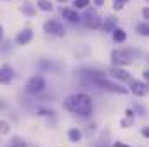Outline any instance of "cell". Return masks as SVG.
<instances>
[{
  "label": "cell",
  "mask_w": 149,
  "mask_h": 147,
  "mask_svg": "<svg viewBox=\"0 0 149 147\" xmlns=\"http://www.w3.org/2000/svg\"><path fill=\"white\" fill-rule=\"evenodd\" d=\"M57 2H68V0H57Z\"/></svg>",
  "instance_id": "f546056e"
},
{
  "label": "cell",
  "mask_w": 149,
  "mask_h": 147,
  "mask_svg": "<svg viewBox=\"0 0 149 147\" xmlns=\"http://www.w3.org/2000/svg\"><path fill=\"white\" fill-rule=\"evenodd\" d=\"M14 80V71L10 66H2L0 68V83L2 85H9Z\"/></svg>",
  "instance_id": "9c48e42d"
},
{
  "label": "cell",
  "mask_w": 149,
  "mask_h": 147,
  "mask_svg": "<svg viewBox=\"0 0 149 147\" xmlns=\"http://www.w3.org/2000/svg\"><path fill=\"white\" fill-rule=\"evenodd\" d=\"M31 38H33V31L30 28H26V30L19 31V35L16 37V43L17 45H28L31 42Z\"/></svg>",
  "instance_id": "30bf717a"
},
{
  "label": "cell",
  "mask_w": 149,
  "mask_h": 147,
  "mask_svg": "<svg viewBox=\"0 0 149 147\" xmlns=\"http://www.w3.org/2000/svg\"><path fill=\"white\" fill-rule=\"evenodd\" d=\"M37 7H38V9H42V10H45V12H49V10H52V9H54V7H52V3H50L49 0H38Z\"/></svg>",
  "instance_id": "e0dca14e"
},
{
  "label": "cell",
  "mask_w": 149,
  "mask_h": 147,
  "mask_svg": "<svg viewBox=\"0 0 149 147\" xmlns=\"http://www.w3.org/2000/svg\"><path fill=\"white\" fill-rule=\"evenodd\" d=\"M139 55H141V50L116 49L111 52V61L114 66H128V64H134V61H137Z\"/></svg>",
  "instance_id": "7a4b0ae2"
},
{
  "label": "cell",
  "mask_w": 149,
  "mask_h": 147,
  "mask_svg": "<svg viewBox=\"0 0 149 147\" xmlns=\"http://www.w3.org/2000/svg\"><path fill=\"white\" fill-rule=\"evenodd\" d=\"M9 132H10V125L5 119H0V133L2 135H9Z\"/></svg>",
  "instance_id": "d6986e66"
},
{
  "label": "cell",
  "mask_w": 149,
  "mask_h": 147,
  "mask_svg": "<svg viewBox=\"0 0 149 147\" xmlns=\"http://www.w3.org/2000/svg\"><path fill=\"white\" fill-rule=\"evenodd\" d=\"M10 146L12 147H28V144H26L19 135H14V137L10 139Z\"/></svg>",
  "instance_id": "2e32d148"
},
{
  "label": "cell",
  "mask_w": 149,
  "mask_h": 147,
  "mask_svg": "<svg viewBox=\"0 0 149 147\" xmlns=\"http://www.w3.org/2000/svg\"><path fill=\"white\" fill-rule=\"evenodd\" d=\"M142 14H144V17H146V19L149 17V9H148V7H146V9L142 10Z\"/></svg>",
  "instance_id": "4316f807"
},
{
  "label": "cell",
  "mask_w": 149,
  "mask_h": 147,
  "mask_svg": "<svg viewBox=\"0 0 149 147\" xmlns=\"http://www.w3.org/2000/svg\"><path fill=\"white\" fill-rule=\"evenodd\" d=\"M142 76H144V80H148V81H149V71H148V69L142 73Z\"/></svg>",
  "instance_id": "83f0119b"
},
{
  "label": "cell",
  "mask_w": 149,
  "mask_h": 147,
  "mask_svg": "<svg viewBox=\"0 0 149 147\" xmlns=\"http://www.w3.org/2000/svg\"><path fill=\"white\" fill-rule=\"evenodd\" d=\"M128 83H130L128 92H132L135 97H144V95L148 94V85H146L144 81H141V80H134V78H132Z\"/></svg>",
  "instance_id": "52a82bcc"
},
{
  "label": "cell",
  "mask_w": 149,
  "mask_h": 147,
  "mask_svg": "<svg viewBox=\"0 0 149 147\" xmlns=\"http://www.w3.org/2000/svg\"><path fill=\"white\" fill-rule=\"evenodd\" d=\"M113 147H130V146H128V144H123V142H114Z\"/></svg>",
  "instance_id": "d4e9b609"
},
{
  "label": "cell",
  "mask_w": 149,
  "mask_h": 147,
  "mask_svg": "<svg viewBox=\"0 0 149 147\" xmlns=\"http://www.w3.org/2000/svg\"><path fill=\"white\" fill-rule=\"evenodd\" d=\"M64 109L70 111V112H73V114H78V116H83V118H87V116H90L92 114V109H94V106H92V99L87 95V94H73V95H70L66 101H64Z\"/></svg>",
  "instance_id": "6da1fadb"
},
{
  "label": "cell",
  "mask_w": 149,
  "mask_h": 147,
  "mask_svg": "<svg viewBox=\"0 0 149 147\" xmlns=\"http://www.w3.org/2000/svg\"><path fill=\"white\" fill-rule=\"evenodd\" d=\"M111 33H113V40H114L116 43H121V42L127 40V33H125L123 28H114Z\"/></svg>",
  "instance_id": "4fadbf2b"
},
{
  "label": "cell",
  "mask_w": 149,
  "mask_h": 147,
  "mask_svg": "<svg viewBox=\"0 0 149 147\" xmlns=\"http://www.w3.org/2000/svg\"><path fill=\"white\" fill-rule=\"evenodd\" d=\"M61 16L66 17V19L71 21V23H78V21L81 19V16H80L74 9H70V7H63V9H61Z\"/></svg>",
  "instance_id": "8fae6325"
},
{
  "label": "cell",
  "mask_w": 149,
  "mask_h": 147,
  "mask_svg": "<svg viewBox=\"0 0 149 147\" xmlns=\"http://www.w3.org/2000/svg\"><path fill=\"white\" fill-rule=\"evenodd\" d=\"M90 0H74V9H87Z\"/></svg>",
  "instance_id": "44dd1931"
},
{
  "label": "cell",
  "mask_w": 149,
  "mask_h": 147,
  "mask_svg": "<svg viewBox=\"0 0 149 147\" xmlns=\"http://www.w3.org/2000/svg\"><path fill=\"white\" fill-rule=\"evenodd\" d=\"M38 114H40V116H54L56 112H54V111H47V109H40Z\"/></svg>",
  "instance_id": "603a6c76"
},
{
  "label": "cell",
  "mask_w": 149,
  "mask_h": 147,
  "mask_svg": "<svg viewBox=\"0 0 149 147\" xmlns=\"http://www.w3.org/2000/svg\"><path fill=\"white\" fill-rule=\"evenodd\" d=\"M43 31H45L47 35H52V37H64V35H66L64 26H63L59 21H54V19L45 21V24H43Z\"/></svg>",
  "instance_id": "5b68a950"
},
{
  "label": "cell",
  "mask_w": 149,
  "mask_h": 147,
  "mask_svg": "<svg viewBox=\"0 0 149 147\" xmlns=\"http://www.w3.org/2000/svg\"><path fill=\"white\" fill-rule=\"evenodd\" d=\"M45 88V78L42 76V74H35V76H31L30 80H28V83H26V92L28 94H40L42 90Z\"/></svg>",
  "instance_id": "277c9868"
},
{
  "label": "cell",
  "mask_w": 149,
  "mask_h": 147,
  "mask_svg": "<svg viewBox=\"0 0 149 147\" xmlns=\"http://www.w3.org/2000/svg\"><path fill=\"white\" fill-rule=\"evenodd\" d=\"M102 28H104V31H108V33H111L113 30L116 28V17H106V21H104V24H102Z\"/></svg>",
  "instance_id": "9a60e30c"
},
{
  "label": "cell",
  "mask_w": 149,
  "mask_h": 147,
  "mask_svg": "<svg viewBox=\"0 0 149 147\" xmlns=\"http://www.w3.org/2000/svg\"><path fill=\"white\" fill-rule=\"evenodd\" d=\"M109 74L114 80H118V81H130L132 80V74L128 73V71H125L121 66H113L111 69H109Z\"/></svg>",
  "instance_id": "ba28073f"
},
{
  "label": "cell",
  "mask_w": 149,
  "mask_h": 147,
  "mask_svg": "<svg viewBox=\"0 0 149 147\" xmlns=\"http://www.w3.org/2000/svg\"><path fill=\"white\" fill-rule=\"evenodd\" d=\"M137 31H139V35H142V37H148V35H149V26H148V23H141V24H137Z\"/></svg>",
  "instance_id": "ac0fdd59"
},
{
  "label": "cell",
  "mask_w": 149,
  "mask_h": 147,
  "mask_svg": "<svg viewBox=\"0 0 149 147\" xmlns=\"http://www.w3.org/2000/svg\"><path fill=\"white\" fill-rule=\"evenodd\" d=\"M21 12H24V14H28V16H35V9H33L31 3H23Z\"/></svg>",
  "instance_id": "ffe728a7"
},
{
  "label": "cell",
  "mask_w": 149,
  "mask_h": 147,
  "mask_svg": "<svg viewBox=\"0 0 149 147\" xmlns=\"http://www.w3.org/2000/svg\"><path fill=\"white\" fill-rule=\"evenodd\" d=\"M68 139L71 140V142H80L81 140V130L80 128H71L70 132H68Z\"/></svg>",
  "instance_id": "5bb4252c"
},
{
  "label": "cell",
  "mask_w": 149,
  "mask_h": 147,
  "mask_svg": "<svg viewBox=\"0 0 149 147\" xmlns=\"http://www.w3.org/2000/svg\"><path fill=\"white\" fill-rule=\"evenodd\" d=\"M141 133H142L144 137H149V128H148V126H142V130H141Z\"/></svg>",
  "instance_id": "cb8c5ba5"
},
{
  "label": "cell",
  "mask_w": 149,
  "mask_h": 147,
  "mask_svg": "<svg viewBox=\"0 0 149 147\" xmlns=\"http://www.w3.org/2000/svg\"><path fill=\"white\" fill-rule=\"evenodd\" d=\"M2 38H3V28L0 26V40H2Z\"/></svg>",
  "instance_id": "f1b7e54d"
},
{
  "label": "cell",
  "mask_w": 149,
  "mask_h": 147,
  "mask_svg": "<svg viewBox=\"0 0 149 147\" xmlns=\"http://www.w3.org/2000/svg\"><path fill=\"white\" fill-rule=\"evenodd\" d=\"M7 147H12V146H7Z\"/></svg>",
  "instance_id": "4dcf8cb0"
},
{
  "label": "cell",
  "mask_w": 149,
  "mask_h": 147,
  "mask_svg": "<svg viewBox=\"0 0 149 147\" xmlns=\"http://www.w3.org/2000/svg\"><path fill=\"white\" fill-rule=\"evenodd\" d=\"M128 0H114V5H113V9L114 10H121L123 7H125V3H127Z\"/></svg>",
  "instance_id": "7402d4cb"
},
{
  "label": "cell",
  "mask_w": 149,
  "mask_h": 147,
  "mask_svg": "<svg viewBox=\"0 0 149 147\" xmlns=\"http://www.w3.org/2000/svg\"><path fill=\"white\" fill-rule=\"evenodd\" d=\"M134 114H135V112H134L132 107H128V109H127L125 118L121 119V126H123V128H128V126H132V125H134V121H135V116H134Z\"/></svg>",
  "instance_id": "7c38bea8"
},
{
  "label": "cell",
  "mask_w": 149,
  "mask_h": 147,
  "mask_svg": "<svg viewBox=\"0 0 149 147\" xmlns=\"http://www.w3.org/2000/svg\"><path fill=\"white\" fill-rule=\"evenodd\" d=\"M83 21H85V24H87L88 28H92V30L101 28V17H99V14H97L94 9H88V10L85 12Z\"/></svg>",
  "instance_id": "8992f818"
},
{
  "label": "cell",
  "mask_w": 149,
  "mask_h": 147,
  "mask_svg": "<svg viewBox=\"0 0 149 147\" xmlns=\"http://www.w3.org/2000/svg\"><path fill=\"white\" fill-rule=\"evenodd\" d=\"M92 78V81L97 85V87H101L102 90H106V92H111V94H120V95H125L128 90L125 88V87H120V85H116V83H113L109 80H106V74L101 73V71H95V73L90 76Z\"/></svg>",
  "instance_id": "3957f363"
},
{
  "label": "cell",
  "mask_w": 149,
  "mask_h": 147,
  "mask_svg": "<svg viewBox=\"0 0 149 147\" xmlns=\"http://www.w3.org/2000/svg\"><path fill=\"white\" fill-rule=\"evenodd\" d=\"M92 2H94V3H95V5H97V7H101V5H102V3H104V0H92Z\"/></svg>",
  "instance_id": "484cf974"
}]
</instances>
